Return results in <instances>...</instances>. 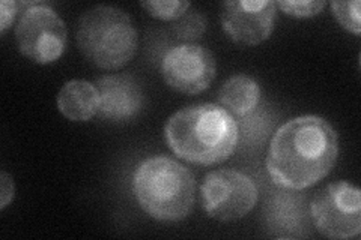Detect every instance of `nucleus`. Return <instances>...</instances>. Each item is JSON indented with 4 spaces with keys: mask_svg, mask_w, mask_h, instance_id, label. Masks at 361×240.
Returning a JSON list of instances; mask_svg holds the SVG:
<instances>
[{
    "mask_svg": "<svg viewBox=\"0 0 361 240\" xmlns=\"http://www.w3.org/2000/svg\"><path fill=\"white\" fill-rule=\"evenodd\" d=\"M277 5L273 0H228L221 5V26L232 41L257 45L274 30Z\"/></svg>",
    "mask_w": 361,
    "mask_h": 240,
    "instance_id": "nucleus-9",
    "label": "nucleus"
},
{
    "mask_svg": "<svg viewBox=\"0 0 361 240\" xmlns=\"http://www.w3.org/2000/svg\"><path fill=\"white\" fill-rule=\"evenodd\" d=\"M58 110L71 122H87L99 111L98 87L86 80H70L58 94Z\"/></svg>",
    "mask_w": 361,
    "mask_h": 240,
    "instance_id": "nucleus-11",
    "label": "nucleus"
},
{
    "mask_svg": "<svg viewBox=\"0 0 361 240\" xmlns=\"http://www.w3.org/2000/svg\"><path fill=\"white\" fill-rule=\"evenodd\" d=\"M171 151L187 163L214 165L229 159L238 144V123L217 104H195L176 111L166 122Z\"/></svg>",
    "mask_w": 361,
    "mask_h": 240,
    "instance_id": "nucleus-2",
    "label": "nucleus"
},
{
    "mask_svg": "<svg viewBox=\"0 0 361 240\" xmlns=\"http://www.w3.org/2000/svg\"><path fill=\"white\" fill-rule=\"evenodd\" d=\"M338 156V134L319 116H300L281 125L271 139L267 170L274 184L306 189L330 175Z\"/></svg>",
    "mask_w": 361,
    "mask_h": 240,
    "instance_id": "nucleus-1",
    "label": "nucleus"
},
{
    "mask_svg": "<svg viewBox=\"0 0 361 240\" xmlns=\"http://www.w3.org/2000/svg\"><path fill=\"white\" fill-rule=\"evenodd\" d=\"M14 179L6 171H2L0 173V210H5L8 208V204L14 200Z\"/></svg>",
    "mask_w": 361,
    "mask_h": 240,
    "instance_id": "nucleus-18",
    "label": "nucleus"
},
{
    "mask_svg": "<svg viewBox=\"0 0 361 240\" xmlns=\"http://www.w3.org/2000/svg\"><path fill=\"white\" fill-rule=\"evenodd\" d=\"M133 191L140 209L151 218L178 222L193 209L196 182L185 165L166 155H157L135 167Z\"/></svg>",
    "mask_w": 361,
    "mask_h": 240,
    "instance_id": "nucleus-3",
    "label": "nucleus"
},
{
    "mask_svg": "<svg viewBox=\"0 0 361 240\" xmlns=\"http://www.w3.org/2000/svg\"><path fill=\"white\" fill-rule=\"evenodd\" d=\"M27 6L16 27V41L20 53L29 61L49 65L61 59L68 42L65 21L44 2H25Z\"/></svg>",
    "mask_w": 361,
    "mask_h": 240,
    "instance_id": "nucleus-5",
    "label": "nucleus"
},
{
    "mask_svg": "<svg viewBox=\"0 0 361 240\" xmlns=\"http://www.w3.org/2000/svg\"><path fill=\"white\" fill-rule=\"evenodd\" d=\"M75 42L94 66L116 71L130 63L137 53L139 32L126 11L97 5L78 18Z\"/></svg>",
    "mask_w": 361,
    "mask_h": 240,
    "instance_id": "nucleus-4",
    "label": "nucleus"
},
{
    "mask_svg": "<svg viewBox=\"0 0 361 240\" xmlns=\"http://www.w3.org/2000/svg\"><path fill=\"white\" fill-rule=\"evenodd\" d=\"M20 4L14 0H2L0 2V32L5 33L11 26L18 14Z\"/></svg>",
    "mask_w": 361,
    "mask_h": 240,
    "instance_id": "nucleus-17",
    "label": "nucleus"
},
{
    "mask_svg": "<svg viewBox=\"0 0 361 240\" xmlns=\"http://www.w3.org/2000/svg\"><path fill=\"white\" fill-rule=\"evenodd\" d=\"M316 230L329 239H353L361 233V192L357 185L333 182L310 204Z\"/></svg>",
    "mask_w": 361,
    "mask_h": 240,
    "instance_id": "nucleus-7",
    "label": "nucleus"
},
{
    "mask_svg": "<svg viewBox=\"0 0 361 240\" xmlns=\"http://www.w3.org/2000/svg\"><path fill=\"white\" fill-rule=\"evenodd\" d=\"M207 30V18L200 13H185L175 21V33L187 42L195 41Z\"/></svg>",
    "mask_w": 361,
    "mask_h": 240,
    "instance_id": "nucleus-15",
    "label": "nucleus"
},
{
    "mask_svg": "<svg viewBox=\"0 0 361 240\" xmlns=\"http://www.w3.org/2000/svg\"><path fill=\"white\" fill-rule=\"evenodd\" d=\"M140 6L158 20L176 21L187 13L191 5L185 0H148V2H140Z\"/></svg>",
    "mask_w": 361,
    "mask_h": 240,
    "instance_id": "nucleus-14",
    "label": "nucleus"
},
{
    "mask_svg": "<svg viewBox=\"0 0 361 240\" xmlns=\"http://www.w3.org/2000/svg\"><path fill=\"white\" fill-rule=\"evenodd\" d=\"M286 15L295 18H309L318 15L326 6L324 0H281L276 4Z\"/></svg>",
    "mask_w": 361,
    "mask_h": 240,
    "instance_id": "nucleus-16",
    "label": "nucleus"
},
{
    "mask_svg": "<svg viewBox=\"0 0 361 240\" xmlns=\"http://www.w3.org/2000/svg\"><path fill=\"white\" fill-rule=\"evenodd\" d=\"M361 4L358 0H334L331 2L333 15L338 25L348 32L360 35L361 33V20H360Z\"/></svg>",
    "mask_w": 361,
    "mask_h": 240,
    "instance_id": "nucleus-13",
    "label": "nucleus"
},
{
    "mask_svg": "<svg viewBox=\"0 0 361 240\" xmlns=\"http://www.w3.org/2000/svg\"><path fill=\"white\" fill-rule=\"evenodd\" d=\"M259 99H261V87L255 78L244 74L226 80L219 92L220 106L232 116H247L257 107Z\"/></svg>",
    "mask_w": 361,
    "mask_h": 240,
    "instance_id": "nucleus-12",
    "label": "nucleus"
},
{
    "mask_svg": "<svg viewBox=\"0 0 361 240\" xmlns=\"http://www.w3.org/2000/svg\"><path fill=\"white\" fill-rule=\"evenodd\" d=\"M101 98L98 114L106 120L128 122L143 108V92L130 75H106L97 82Z\"/></svg>",
    "mask_w": 361,
    "mask_h": 240,
    "instance_id": "nucleus-10",
    "label": "nucleus"
},
{
    "mask_svg": "<svg viewBox=\"0 0 361 240\" xmlns=\"http://www.w3.org/2000/svg\"><path fill=\"white\" fill-rule=\"evenodd\" d=\"M259 198L257 187L241 171L221 168L211 171L200 187L202 208L212 220L231 222L250 213Z\"/></svg>",
    "mask_w": 361,
    "mask_h": 240,
    "instance_id": "nucleus-6",
    "label": "nucleus"
},
{
    "mask_svg": "<svg viewBox=\"0 0 361 240\" xmlns=\"http://www.w3.org/2000/svg\"><path fill=\"white\" fill-rule=\"evenodd\" d=\"M217 65L212 53L195 42H184L169 50L161 61V75L176 92L197 95L209 89Z\"/></svg>",
    "mask_w": 361,
    "mask_h": 240,
    "instance_id": "nucleus-8",
    "label": "nucleus"
}]
</instances>
